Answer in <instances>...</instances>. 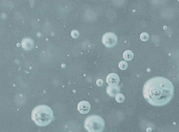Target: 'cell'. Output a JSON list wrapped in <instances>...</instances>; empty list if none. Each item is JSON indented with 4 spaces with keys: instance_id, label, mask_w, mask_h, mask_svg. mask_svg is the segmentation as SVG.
I'll use <instances>...</instances> for the list:
<instances>
[{
    "instance_id": "obj_10",
    "label": "cell",
    "mask_w": 179,
    "mask_h": 132,
    "mask_svg": "<svg viewBox=\"0 0 179 132\" xmlns=\"http://www.w3.org/2000/svg\"><path fill=\"white\" fill-rule=\"evenodd\" d=\"M128 64L126 61H121L119 64V67L122 70H125L128 68Z\"/></svg>"
},
{
    "instance_id": "obj_11",
    "label": "cell",
    "mask_w": 179,
    "mask_h": 132,
    "mask_svg": "<svg viewBox=\"0 0 179 132\" xmlns=\"http://www.w3.org/2000/svg\"><path fill=\"white\" fill-rule=\"evenodd\" d=\"M115 100L119 103H122L124 101V96L122 94H117L115 96Z\"/></svg>"
},
{
    "instance_id": "obj_5",
    "label": "cell",
    "mask_w": 179,
    "mask_h": 132,
    "mask_svg": "<svg viewBox=\"0 0 179 132\" xmlns=\"http://www.w3.org/2000/svg\"><path fill=\"white\" fill-rule=\"evenodd\" d=\"M91 105L88 102L85 101H80L78 105V110L82 114H86L90 110Z\"/></svg>"
},
{
    "instance_id": "obj_1",
    "label": "cell",
    "mask_w": 179,
    "mask_h": 132,
    "mask_svg": "<svg viewBox=\"0 0 179 132\" xmlns=\"http://www.w3.org/2000/svg\"><path fill=\"white\" fill-rule=\"evenodd\" d=\"M174 89L172 83L162 77L150 79L144 86V98L150 105L161 106L166 105L172 98Z\"/></svg>"
},
{
    "instance_id": "obj_9",
    "label": "cell",
    "mask_w": 179,
    "mask_h": 132,
    "mask_svg": "<svg viewBox=\"0 0 179 132\" xmlns=\"http://www.w3.org/2000/svg\"><path fill=\"white\" fill-rule=\"evenodd\" d=\"M123 58L125 60L129 61H131L134 57V54L132 51L127 50L125 51L123 53Z\"/></svg>"
},
{
    "instance_id": "obj_13",
    "label": "cell",
    "mask_w": 179,
    "mask_h": 132,
    "mask_svg": "<svg viewBox=\"0 0 179 132\" xmlns=\"http://www.w3.org/2000/svg\"><path fill=\"white\" fill-rule=\"evenodd\" d=\"M71 36L73 38H77L79 36V33L78 31L74 30L72 31Z\"/></svg>"
},
{
    "instance_id": "obj_6",
    "label": "cell",
    "mask_w": 179,
    "mask_h": 132,
    "mask_svg": "<svg viewBox=\"0 0 179 132\" xmlns=\"http://www.w3.org/2000/svg\"><path fill=\"white\" fill-rule=\"evenodd\" d=\"M106 82L110 86L117 85L120 81L118 75L115 73H111L106 77Z\"/></svg>"
},
{
    "instance_id": "obj_8",
    "label": "cell",
    "mask_w": 179,
    "mask_h": 132,
    "mask_svg": "<svg viewBox=\"0 0 179 132\" xmlns=\"http://www.w3.org/2000/svg\"><path fill=\"white\" fill-rule=\"evenodd\" d=\"M33 42L29 38H26L22 41V46L26 50H29L32 48L33 46Z\"/></svg>"
},
{
    "instance_id": "obj_7",
    "label": "cell",
    "mask_w": 179,
    "mask_h": 132,
    "mask_svg": "<svg viewBox=\"0 0 179 132\" xmlns=\"http://www.w3.org/2000/svg\"><path fill=\"white\" fill-rule=\"evenodd\" d=\"M120 89L119 86H109L107 88V93L109 96L114 97L120 92Z\"/></svg>"
},
{
    "instance_id": "obj_14",
    "label": "cell",
    "mask_w": 179,
    "mask_h": 132,
    "mask_svg": "<svg viewBox=\"0 0 179 132\" xmlns=\"http://www.w3.org/2000/svg\"><path fill=\"white\" fill-rule=\"evenodd\" d=\"M103 83V81L102 80H101V79H98V80L96 82V85H97L98 86H99V87H100V86L102 85Z\"/></svg>"
},
{
    "instance_id": "obj_12",
    "label": "cell",
    "mask_w": 179,
    "mask_h": 132,
    "mask_svg": "<svg viewBox=\"0 0 179 132\" xmlns=\"http://www.w3.org/2000/svg\"><path fill=\"white\" fill-rule=\"evenodd\" d=\"M149 35L147 33L144 32L142 33L140 35V39L143 41H146L148 39Z\"/></svg>"
},
{
    "instance_id": "obj_3",
    "label": "cell",
    "mask_w": 179,
    "mask_h": 132,
    "mask_svg": "<svg viewBox=\"0 0 179 132\" xmlns=\"http://www.w3.org/2000/svg\"><path fill=\"white\" fill-rule=\"evenodd\" d=\"M85 126L89 132H102L105 127L104 121L99 116H90L85 119Z\"/></svg>"
},
{
    "instance_id": "obj_2",
    "label": "cell",
    "mask_w": 179,
    "mask_h": 132,
    "mask_svg": "<svg viewBox=\"0 0 179 132\" xmlns=\"http://www.w3.org/2000/svg\"><path fill=\"white\" fill-rule=\"evenodd\" d=\"M31 119L38 126H46L53 120V112L52 109L47 105H38L32 111Z\"/></svg>"
},
{
    "instance_id": "obj_4",
    "label": "cell",
    "mask_w": 179,
    "mask_h": 132,
    "mask_svg": "<svg viewBox=\"0 0 179 132\" xmlns=\"http://www.w3.org/2000/svg\"><path fill=\"white\" fill-rule=\"evenodd\" d=\"M103 43L108 47L115 46L117 42V37L113 33L108 32L105 33L103 37Z\"/></svg>"
}]
</instances>
